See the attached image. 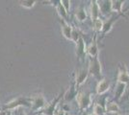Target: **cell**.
Returning <instances> with one entry per match:
<instances>
[{"instance_id": "9", "label": "cell", "mask_w": 129, "mask_h": 115, "mask_svg": "<svg viewBox=\"0 0 129 115\" xmlns=\"http://www.w3.org/2000/svg\"><path fill=\"white\" fill-rule=\"evenodd\" d=\"M120 17H122V16H118H118H112V17H109L106 21L103 22V28H102V31H101L102 38L105 37L108 33L111 32V30H112V28H113L114 23L117 21Z\"/></svg>"}, {"instance_id": "24", "label": "cell", "mask_w": 129, "mask_h": 115, "mask_svg": "<svg viewBox=\"0 0 129 115\" xmlns=\"http://www.w3.org/2000/svg\"><path fill=\"white\" fill-rule=\"evenodd\" d=\"M81 36V33L77 30V29H72V33H71V41H73V42H77L78 41V39L80 38Z\"/></svg>"}, {"instance_id": "26", "label": "cell", "mask_w": 129, "mask_h": 115, "mask_svg": "<svg viewBox=\"0 0 129 115\" xmlns=\"http://www.w3.org/2000/svg\"><path fill=\"white\" fill-rule=\"evenodd\" d=\"M54 115H66V110L64 108H58V109L55 110L54 112Z\"/></svg>"}, {"instance_id": "29", "label": "cell", "mask_w": 129, "mask_h": 115, "mask_svg": "<svg viewBox=\"0 0 129 115\" xmlns=\"http://www.w3.org/2000/svg\"><path fill=\"white\" fill-rule=\"evenodd\" d=\"M19 115H26V114H25L24 112H20V114H19Z\"/></svg>"}, {"instance_id": "28", "label": "cell", "mask_w": 129, "mask_h": 115, "mask_svg": "<svg viewBox=\"0 0 129 115\" xmlns=\"http://www.w3.org/2000/svg\"><path fill=\"white\" fill-rule=\"evenodd\" d=\"M0 115H5V112H3V111H1V109H0Z\"/></svg>"}, {"instance_id": "2", "label": "cell", "mask_w": 129, "mask_h": 115, "mask_svg": "<svg viewBox=\"0 0 129 115\" xmlns=\"http://www.w3.org/2000/svg\"><path fill=\"white\" fill-rule=\"evenodd\" d=\"M89 74H91L94 79H96L99 82L102 80V68H101V63L98 57L95 58H91L89 61V66H88Z\"/></svg>"}, {"instance_id": "10", "label": "cell", "mask_w": 129, "mask_h": 115, "mask_svg": "<svg viewBox=\"0 0 129 115\" xmlns=\"http://www.w3.org/2000/svg\"><path fill=\"white\" fill-rule=\"evenodd\" d=\"M59 22L61 24L62 28V34L64 36V38H67L68 40H71V33H72V27L68 21H66L64 19H59Z\"/></svg>"}, {"instance_id": "19", "label": "cell", "mask_w": 129, "mask_h": 115, "mask_svg": "<svg viewBox=\"0 0 129 115\" xmlns=\"http://www.w3.org/2000/svg\"><path fill=\"white\" fill-rule=\"evenodd\" d=\"M56 11H57V14L59 15V17L61 19H64L66 21L69 20V14L67 13V11L64 10V8L63 7V5L61 4V1H57V4H56Z\"/></svg>"}, {"instance_id": "21", "label": "cell", "mask_w": 129, "mask_h": 115, "mask_svg": "<svg viewBox=\"0 0 129 115\" xmlns=\"http://www.w3.org/2000/svg\"><path fill=\"white\" fill-rule=\"evenodd\" d=\"M93 114L95 115H103L106 113V111H105V107L102 106L100 104H93V112H92Z\"/></svg>"}, {"instance_id": "31", "label": "cell", "mask_w": 129, "mask_h": 115, "mask_svg": "<svg viewBox=\"0 0 129 115\" xmlns=\"http://www.w3.org/2000/svg\"><path fill=\"white\" fill-rule=\"evenodd\" d=\"M117 115H123V114H120V113H118V114H117Z\"/></svg>"}, {"instance_id": "27", "label": "cell", "mask_w": 129, "mask_h": 115, "mask_svg": "<svg viewBox=\"0 0 129 115\" xmlns=\"http://www.w3.org/2000/svg\"><path fill=\"white\" fill-rule=\"evenodd\" d=\"M5 115H13V114H12V111H7L5 113Z\"/></svg>"}, {"instance_id": "20", "label": "cell", "mask_w": 129, "mask_h": 115, "mask_svg": "<svg viewBox=\"0 0 129 115\" xmlns=\"http://www.w3.org/2000/svg\"><path fill=\"white\" fill-rule=\"evenodd\" d=\"M75 17L79 22H84L87 19V11L83 6H80V7L76 10Z\"/></svg>"}, {"instance_id": "8", "label": "cell", "mask_w": 129, "mask_h": 115, "mask_svg": "<svg viewBox=\"0 0 129 115\" xmlns=\"http://www.w3.org/2000/svg\"><path fill=\"white\" fill-rule=\"evenodd\" d=\"M118 82H122L126 85L129 83V72L127 69V66L124 62L118 63Z\"/></svg>"}, {"instance_id": "13", "label": "cell", "mask_w": 129, "mask_h": 115, "mask_svg": "<svg viewBox=\"0 0 129 115\" xmlns=\"http://www.w3.org/2000/svg\"><path fill=\"white\" fill-rule=\"evenodd\" d=\"M110 88V81L107 79H102L100 80L96 86V93L98 95H102V94L106 93Z\"/></svg>"}, {"instance_id": "32", "label": "cell", "mask_w": 129, "mask_h": 115, "mask_svg": "<svg viewBox=\"0 0 129 115\" xmlns=\"http://www.w3.org/2000/svg\"><path fill=\"white\" fill-rule=\"evenodd\" d=\"M41 115H44V114H41Z\"/></svg>"}, {"instance_id": "15", "label": "cell", "mask_w": 129, "mask_h": 115, "mask_svg": "<svg viewBox=\"0 0 129 115\" xmlns=\"http://www.w3.org/2000/svg\"><path fill=\"white\" fill-rule=\"evenodd\" d=\"M78 93V90L76 89L75 87V84H74V82L71 83V85H70V87L67 90V91H64V97L63 98L64 99V101H67V102H70L71 100H73L74 98H76V95Z\"/></svg>"}, {"instance_id": "3", "label": "cell", "mask_w": 129, "mask_h": 115, "mask_svg": "<svg viewBox=\"0 0 129 115\" xmlns=\"http://www.w3.org/2000/svg\"><path fill=\"white\" fill-rule=\"evenodd\" d=\"M76 101L78 104V107L80 112L86 110L91 104V94L86 93L83 91H78L76 95Z\"/></svg>"}, {"instance_id": "30", "label": "cell", "mask_w": 129, "mask_h": 115, "mask_svg": "<svg viewBox=\"0 0 129 115\" xmlns=\"http://www.w3.org/2000/svg\"><path fill=\"white\" fill-rule=\"evenodd\" d=\"M88 115H95V114H93V113H90V114H88Z\"/></svg>"}, {"instance_id": "33", "label": "cell", "mask_w": 129, "mask_h": 115, "mask_svg": "<svg viewBox=\"0 0 129 115\" xmlns=\"http://www.w3.org/2000/svg\"><path fill=\"white\" fill-rule=\"evenodd\" d=\"M128 112H129V109H128Z\"/></svg>"}, {"instance_id": "18", "label": "cell", "mask_w": 129, "mask_h": 115, "mask_svg": "<svg viewBox=\"0 0 129 115\" xmlns=\"http://www.w3.org/2000/svg\"><path fill=\"white\" fill-rule=\"evenodd\" d=\"M105 111L108 113H119V106L117 102H107L105 104Z\"/></svg>"}, {"instance_id": "5", "label": "cell", "mask_w": 129, "mask_h": 115, "mask_svg": "<svg viewBox=\"0 0 129 115\" xmlns=\"http://www.w3.org/2000/svg\"><path fill=\"white\" fill-rule=\"evenodd\" d=\"M64 93H60L56 98L52 100L50 103H47L46 105L44 106V108L43 110H41V114H44V115H54V112L55 110L57 109V105L60 103L61 99L64 97Z\"/></svg>"}, {"instance_id": "16", "label": "cell", "mask_w": 129, "mask_h": 115, "mask_svg": "<svg viewBox=\"0 0 129 115\" xmlns=\"http://www.w3.org/2000/svg\"><path fill=\"white\" fill-rule=\"evenodd\" d=\"M126 84L125 83H122V82H117V84H116V87H115V100H116V102H118L119 101L121 97L123 96V93L124 91H125V89H126Z\"/></svg>"}, {"instance_id": "7", "label": "cell", "mask_w": 129, "mask_h": 115, "mask_svg": "<svg viewBox=\"0 0 129 115\" xmlns=\"http://www.w3.org/2000/svg\"><path fill=\"white\" fill-rule=\"evenodd\" d=\"M89 76V70L88 67L87 68H80L78 69L75 73V78H74V84H75L76 89L78 90V88L86 82Z\"/></svg>"}, {"instance_id": "1", "label": "cell", "mask_w": 129, "mask_h": 115, "mask_svg": "<svg viewBox=\"0 0 129 115\" xmlns=\"http://www.w3.org/2000/svg\"><path fill=\"white\" fill-rule=\"evenodd\" d=\"M31 104H32V100L31 97L30 98H27V97H17V98L12 100L11 102L7 103V104L3 106V109L8 110V111H11L13 109H16L17 107H20V106H26V107H31Z\"/></svg>"}, {"instance_id": "14", "label": "cell", "mask_w": 129, "mask_h": 115, "mask_svg": "<svg viewBox=\"0 0 129 115\" xmlns=\"http://www.w3.org/2000/svg\"><path fill=\"white\" fill-rule=\"evenodd\" d=\"M124 1L121 0H111V10L112 13H117L118 16H122L125 17L122 14V7H123Z\"/></svg>"}, {"instance_id": "17", "label": "cell", "mask_w": 129, "mask_h": 115, "mask_svg": "<svg viewBox=\"0 0 129 115\" xmlns=\"http://www.w3.org/2000/svg\"><path fill=\"white\" fill-rule=\"evenodd\" d=\"M99 9H100V14H102L103 16H107L108 14L112 13L111 10V0H105V1H97Z\"/></svg>"}, {"instance_id": "4", "label": "cell", "mask_w": 129, "mask_h": 115, "mask_svg": "<svg viewBox=\"0 0 129 115\" xmlns=\"http://www.w3.org/2000/svg\"><path fill=\"white\" fill-rule=\"evenodd\" d=\"M32 100V104H31V109L33 112H40L41 110H43L44 108V106L46 105V101L43 97V95L42 93H38L36 95H34L31 97Z\"/></svg>"}, {"instance_id": "23", "label": "cell", "mask_w": 129, "mask_h": 115, "mask_svg": "<svg viewBox=\"0 0 129 115\" xmlns=\"http://www.w3.org/2000/svg\"><path fill=\"white\" fill-rule=\"evenodd\" d=\"M93 23V30L95 31V33H100L102 31V28H103V20L98 18L96 19L95 21L92 22Z\"/></svg>"}, {"instance_id": "22", "label": "cell", "mask_w": 129, "mask_h": 115, "mask_svg": "<svg viewBox=\"0 0 129 115\" xmlns=\"http://www.w3.org/2000/svg\"><path fill=\"white\" fill-rule=\"evenodd\" d=\"M37 1L35 0H24V1H19V5L25 8V9H32L34 6L36 5Z\"/></svg>"}, {"instance_id": "12", "label": "cell", "mask_w": 129, "mask_h": 115, "mask_svg": "<svg viewBox=\"0 0 129 115\" xmlns=\"http://www.w3.org/2000/svg\"><path fill=\"white\" fill-rule=\"evenodd\" d=\"M90 15H91V21H95L96 19L100 18V9L99 5L96 0L91 1V6H90Z\"/></svg>"}, {"instance_id": "11", "label": "cell", "mask_w": 129, "mask_h": 115, "mask_svg": "<svg viewBox=\"0 0 129 115\" xmlns=\"http://www.w3.org/2000/svg\"><path fill=\"white\" fill-rule=\"evenodd\" d=\"M87 54L91 58L98 57V46H97V35L94 34L93 39L91 42V44L87 47Z\"/></svg>"}, {"instance_id": "6", "label": "cell", "mask_w": 129, "mask_h": 115, "mask_svg": "<svg viewBox=\"0 0 129 115\" xmlns=\"http://www.w3.org/2000/svg\"><path fill=\"white\" fill-rule=\"evenodd\" d=\"M76 51L75 54L76 57L79 61H84L85 59L87 57V47H86V43H85V40H84V38L81 36L78 41L76 42Z\"/></svg>"}, {"instance_id": "25", "label": "cell", "mask_w": 129, "mask_h": 115, "mask_svg": "<svg viewBox=\"0 0 129 115\" xmlns=\"http://www.w3.org/2000/svg\"><path fill=\"white\" fill-rule=\"evenodd\" d=\"M61 4L63 5V7L64 8V10L67 11V13L70 14V0H63V1H61Z\"/></svg>"}]
</instances>
